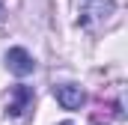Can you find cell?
Here are the masks:
<instances>
[{
    "label": "cell",
    "instance_id": "5b68a950",
    "mask_svg": "<svg viewBox=\"0 0 128 125\" xmlns=\"http://www.w3.org/2000/svg\"><path fill=\"white\" fill-rule=\"evenodd\" d=\"M63 125H72V122H63Z\"/></svg>",
    "mask_w": 128,
    "mask_h": 125
},
{
    "label": "cell",
    "instance_id": "3957f363",
    "mask_svg": "<svg viewBox=\"0 0 128 125\" xmlns=\"http://www.w3.org/2000/svg\"><path fill=\"white\" fill-rule=\"evenodd\" d=\"M54 98L63 104L66 110H80V104L86 101V95H84V90L78 84H60V86H54Z\"/></svg>",
    "mask_w": 128,
    "mask_h": 125
},
{
    "label": "cell",
    "instance_id": "6da1fadb",
    "mask_svg": "<svg viewBox=\"0 0 128 125\" xmlns=\"http://www.w3.org/2000/svg\"><path fill=\"white\" fill-rule=\"evenodd\" d=\"M116 9V0H80V15H78V24L84 30H96L98 24H104Z\"/></svg>",
    "mask_w": 128,
    "mask_h": 125
},
{
    "label": "cell",
    "instance_id": "277c9868",
    "mask_svg": "<svg viewBox=\"0 0 128 125\" xmlns=\"http://www.w3.org/2000/svg\"><path fill=\"white\" fill-rule=\"evenodd\" d=\"M30 101H33V92L27 90V86H15V90H12V98H9V107H6L9 116H21Z\"/></svg>",
    "mask_w": 128,
    "mask_h": 125
},
{
    "label": "cell",
    "instance_id": "7a4b0ae2",
    "mask_svg": "<svg viewBox=\"0 0 128 125\" xmlns=\"http://www.w3.org/2000/svg\"><path fill=\"white\" fill-rule=\"evenodd\" d=\"M6 66H9V72L18 74V78H27V74H33V68H36L33 57L24 48H9V51H6Z\"/></svg>",
    "mask_w": 128,
    "mask_h": 125
}]
</instances>
